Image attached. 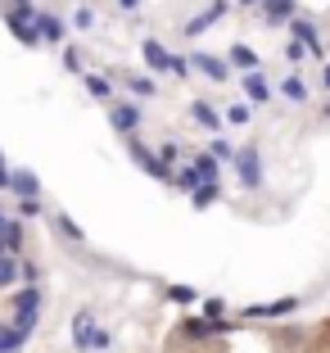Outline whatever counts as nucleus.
I'll use <instances>...</instances> for the list:
<instances>
[{"mask_svg": "<svg viewBox=\"0 0 330 353\" xmlns=\"http://www.w3.org/2000/svg\"><path fill=\"white\" fill-rule=\"evenodd\" d=\"M23 245H28L23 222L19 218H5V222H0V250H5V254H23Z\"/></svg>", "mask_w": 330, "mask_h": 353, "instance_id": "obj_6", "label": "nucleus"}, {"mask_svg": "<svg viewBox=\"0 0 330 353\" xmlns=\"http://www.w3.org/2000/svg\"><path fill=\"white\" fill-rule=\"evenodd\" d=\"M63 68L68 73H82V50H63Z\"/></svg>", "mask_w": 330, "mask_h": 353, "instance_id": "obj_35", "label": "nucleus"}, {"mask_svg": "<svg viewBox=\"0 0 330 353\" xmlns=\"http://www.w3.org/2000/svg\"><path fill=\"white\" fill-rule=\"evenodd\" d=\"M118 5H123V10H136V5H141V0H118Z\"/></svg>", "mask_w": 330, "mask_h": 353, "instance_id": "obj_40", "label": "nucleus"}, {"mask_svg": "<svg viewBox=\"0 0 330 353\" xmlns=\"http://www.w3.org/2000/svg\"><path fill=\"white\" fill-rule=\"evenodd\" d=\"M86 91H91L95 100H104V104L118 100V95H114V77H100V73H86Z\"/></svg>", "mask_w": 330, "mask_h": 353, "instance_id": "obj_11", "label": "nucleus"}, {"mask_svg": "<svg viewBox=\"0 0 330 353\" xmlns=\"http://www.w3.org/2000/svg\"><path fill=\"white\" fill-rule=\"evenodd\" d=\"M231 68H240V73H254V68H258V54L249 50V46H231Z\"/></svg>", "mask_w": 330, "mask_h": 353, "instance_id": "obj_19", "label": "nucleus"}, {"mask_svg": "<svg viewBox=\"0 0 330 353\" xmlns=\"http://www.w3.org/2000/svg\"><path fill=\"white\" fill-rule=\"evenodd\" d=\"M249 118H254V109H249L245 100H240V104H231V109H227V123H236V127H245Z\"/></svg>", "mask_w": 330, "mask_h": 353, "instance_id": "obj_27", "label": "nucleus"}, {"mask_svg": "<svg viewBox=\"0 0 330 353\" xmlns=\"http://www.w3.org/2000/svg\"><path fill=\"white\" fill-rule=\"evenodd\" d=\"M285 14H294L289 0H267V19H285Z\"/></svg>", "mask_w": 330, "mask_h": 353, "instance_id": "obj_31", "label": "nucleus"}, {"mask_svg": "<svg viewBox=\"0 0 330 353\" xmlns=\"http://www.w3.org/2000/svg\"><path fill=\"white\" fill-rule=\"evenodd\" d=\"M245 5H258V0H245Z\"/></svg>", "mask_w": 330, "mask_h": 353, "instance_id": "obj_41", "label": "nucleus"}, {"mask_svg": "<svg viewBox=\"0 0 330 353\" xmlns=\"http://www.w3.org/2000/svg\"><path fill=\"white\" fill-rule=\"evenodd\" d=\"M190 199H195V208L222 204V181H204V186H195V190H190Z\"/></svg>", "mask_w": 330, "mask_h": 353, "instance_id": "obj_14", "label": "nucleus"}, {"mask_svg": "<svg viewBox=\"0 0 330 353\" xmlns=\"http://www.w3.org/2000/svg\"><path fill=\"white\" fill-rule=\"evenodd\" d=\"M231 163L240 168V186H245V190L262 186V159H258V150H254V145L236 150V159H231Z\"/></svg>", "mask_w": 330, "mask_h": 353, "instance_id": "obj_2", "label": "nucleus"}, {"mask_svg": "<svg viewBox=\"0 0 330 353\" xmlns=\"http://www.w3.org/2000/svg\"><path fill=\"white\" fill-rule=\"evenodd\" d=\"M91 331H95V317L91 312H77V317H72V349L91 353Z\"/></svg>", "mask_w": 330, "mask_h": 353, "instance_id": "obj_8", "label": "nucleus"}, {"mask_svg": "<svg viewBox=\"0 0 330 353\" xmlns=\"http://www.w3.org/2000/svg\"><path fill=\"white\" fill-rule=\"evenodd\" d=\"M245 95H249V104H267L271 100V86H267V77L254 68V73H245Z\"/></svg>", "mask_w": 330, "mask_h": 353, "instance_id": "obj_9", "label": "nucleus"}, {"mask_svg": "<svg viewBox=\"0 0 330 353\" xmlns=\"http://www.w3.org/2000/svg\"><path fill=\"white\" fill-rule=\"evenodd\" d=\"M19 281L37 285V281H41V268H37V263H19Z\"/></svg>", "mask_w": 330, "mask_h": 353, "instance_id": "obj_32", "label": "nucleus"}, {"mask_svg": "<svg viewBox=\"0 0 330 353\" xmlns=\"http://www.w3.org/2000/svg\"><path fill=\"white\" fill-rule=\"evenodd\" d=\"M127 82V91H136V95H145V100H149V95H158V86H154V77H141V73H118Z\"/></svg>", "mask_w": 330, "mask_h": 353, "instance_id": "obj_21", "label": "nucleus"}, {"mask_svg": "<svg viewBox=\"0 0 330 353\" xmlns=\"http://www.w3.org/2000/svg\"><path fill=\"white\" fill-rule=\"evenodd\" d=\"M104 349H114V335L109 331H91V353H104Z\"/></svg>", "mask_w": 330, "mask_h": 353, "instance_id": "obj_29", "label": "nucleus"}, {"mask_svg": "<svg viewBox=\"0 0 330 353\" xmlns=\"http://www.w3.org/2000/svg\"><path fill=\"white\" fill-rule=\"evenodd\" d=\"M141 54H145V63H149V68H154V73H163V68H167V59H172V54H167L163 46L154 41V37H149V41L141 46Z\"/></svg>", "mask_w": 330, "mask_h": 353, "instance_id": "obj_16", "label": "nucleus"}, {"mask_svg": "<svg viewBox=\"0 0 330 353\" xmlns=\"http://www.w3.org/2000/svg\"><path fill=\"white\" fill-rule=\"evenodd\" d=\"M37 32H41V41H63V19H54V14H37Z\"/></svg>", "mask_w": 330, "mask_h": 353, "instance_id": "obj_13", "label": "nucleus"}, {"mask_svg": "<svg viewBox=\"0 0 330 353\" xmlns=\"http://www.w3.org/2000/svg\"><path fill=\"white\" fill-rule=\"evenodd\" d=\"M23 344H28V331H19V326H0V353H19Z\"/></svg>", "mask_w": 330, "mask_h": 353, "instance_id": "obj_17", "label": "nucleus"}, {"mask_svg": "<svg viewBox=\"0 0 330 353\" xmlns=\"http://www.w3.org/2000/svg\"><path fill=\"white\" fill-rule=\"evenodd\" d=\"M190 59H195L190 68H199V73L213 77V82H227V77H231V63H227V59H217V54H190Z\"/></svg>", "mask_w": 330, "mask_h": 353, "instance_id": "obj_7", "label": "nucleus"}, {"mask_svg": "<svg viewBox=\"0 0 330 353\" xmlns=\"http://www.w3.org/2000/svg\"><path fill=\"white\" fill-rule=\"evenodd\" d=\"M158 154H163V159H167V163H172V168H176V159L186 154V145H176V141H167V145H163V150H158Z\"/></svg>", "mask_w": 330, "mask_h": 353, "instance_id": "obj_34", "label": "nucleus"}, {"mask_svg": "<svg viewBox=\"0 0 330 353\" xmlns=\"http://www.w3.org/2000/svg\"><path fill=\"white\" fill-rule=\"evenodd\" d=\"M190 118H195V123H204L208 132H222V114H217L208 100H190Z\"/></svg>", "mask_w": 330, "mask_h": 353, "instance_id": "obj_10", "label": "nucleus"}, {"mask_svg": "<svg viewBox=\"0 0 330 353\" xmlns=\"http://www.w3.org/2000/svg\"><path fill=\"white\" fill-rule=\"evenodd\" d=\"M280 95H285L289 104H303V100H308V82H303L299 73H289L285 82H280Z\"/></svg>", "mask_w": 330, "mask_h": 353, "instance_id": "obj_18", "label": "nucleus"}, {"mask_svg": "<svg viewBox=\"0 0 330 353\" xmlns=\"http://www.w3.org/2000/svg\"><path fill=\"white\" fill-rule=\"evenodd\" d=\"M204 312H208V317H213V322H217V317L227 312V303H222V299H208V303H204Z\"/></svg>", "mask_w": 330, "mask_h": 353, "instance_id": "obj_37", "label": "nucleus"}, {"mask_svg": "<svg viewBox=\"0 0 330 353\" xmlns=\"http://www.w3.org/2000/svg\"><path fill=\"white\" fill-rule=\"evenodd\" d=\"M14 281H19V254H5V250H0V290H10Z\"/></svg>", "mask_w": 330, "mask_h": 353, "instance_id": "obj_20", "label": "nucleus"}, {"mask_svg": "<svg viewBox=\"0 0 330 353\" xmlns=\"http://www.w3.org/2000/svg\"><path fill=\"white\" fill-rule=\"evenodd\" d=\"M14 312H19V317H14V326L32 335V326H37V317H41V308H14Z\"/></svg>", "mask_w": 330, "mask_h": 353, "instance_id": "obj_25", "label": "nucleus"}, {"mask_svg": "<svg viewBox=\"0 0 330 353\" xmlns=\"http://www.w3.org/2000/svg\"><path fill=\"white\" fill-rule=\"evenodd\" d=\"M14 195L19 199H32V195H41V181H37V172H28V168H23V172H14Z\"/></svg>", "mask_w": 330, "mask_h": 353, "instance_id": "obj_12", "label": "nucleus"}, {"mask_svg": "<svg viewBox=\"0 0 330 353\" xmlns=\"http://www.w3.org/2000/svg\"><path fill=\"white\" fill-rule=\"evenodd\" d=\"M172 186L190 195L195 186H204V176H199V168H195V163H186V168H176V172H172Z\"/></svg>", "mask_w": 330, "mask_h": 353, "instance_id": "obj_15", "label": "nucleus"}, {"mask_svg": "<svg viewBox=\"0 0 330 353\" xmlns=\"http://www.w3.org/2000/svg\"><path fill=\"white\" fill-rule=\"evenodd\" d=\"M208 154H213L217 163H231V159H236V150H231L222 136H213V141H208Z\"/></svg>", "mask_w": 330, "mask_h": 353, "instance_id": "obj_24", "label": "nucleus"}, {"mask_svg": "<svg viewBox=\"0 0 330 353\" xmlns=\"http://www.w3.org/2000/svg\"><path fill=\"white\" fill-rule=\"evenodd\" d=\"M167 73L186 77V73H190V59H181V54H172V59H167Z\"/></svg>", "mask_w": 330, "mask_h": 353, "instance_id": "obj_36", "label": "nucleus"}, {"mask_svg": "<svg viewBox=\"0 0 330 353\" xmlns=\"http://www.w3.org/2000/svg\"><path fill=\"white\" fill-rule=\"evenodd\" d=\"M289 312H299V299L289 294V299H276V303H254V308H245V317L254 322V317H262V322H276V317H289Z\"/></svg>", "mask_w": 330, "mask_h": 353, "instance_id": "obj_4", "label": "nucleus"}, {"mask_svg": "<svg viewBox=\"0 0 330 353\" xmlns=\"http://www.w3.org/2000/svg\"><path fill=\"white\" fill-rule=\"evenodd\" d=\"M167 299L172 303H195V290H190V285H167Z\"/></svg>", "mask_w": 330, "mask_h": 353, "instance_id": "obj_28", "label": "nucleus"}, {"mask_svg": "<svg viewBox=\"0 0 330 353\" xmlns=\"http://www.w3.org/2000/svg\"><path fill=\"white\" fill-rule=\"evenodd\" d=\"M195 168H199V176H204V181H217V172H222V163H217L213 154H195Z\"/></svg>", "mask_w": 330, "mask_h": 353, "instance_id": "obj_23", "label": "nucleus"}, {"mask_svg": "<svg viewBox=\"0 0 330 353\" xmlns=\"http://www.w3.org/2000/svg\"><path fill=\"white\" fill-rule=\"evenodd\" d=\"M285 59L289 63H303V41H299V37H289V41H285Z\"/></svg>", "mask_w": 330, "mask_h": 353, "instance_id": "obj_33", "label": "nucleus"}, {"mask_svg": "<svg viewBox=\"0 0 330 353\" xmlns=\"http://www.w3.org/2000/svg\"><path fill=\"white\" fill-rule=\"evenodd\" d=\"M127 150H132V159L145 168V172L154 176V181H172V163H167L163 154H154V150L145 145V141H136V136H127Z\"/></svg>", "mask_w": 330, "mask_h": 353, "instance_id": "obj_1", "label": "nucleus"}, {"mask_svg": "<svg viewBox=\"0 0 330 353\" xmlns=\"http://www.w3.org/2000/svg\"><path fill=\"white\" fill-rule=\"evenodd\" d=\"M10 186H14V172H10L5 163H0V190H10Z\"/></svg>", "mask_w": 330, "mask_h": 353, "instance_id": "obj_38", "label": "nucleus"}, {"mask_svg": "<svg viewBox=\"0 0 330 353\" xmlns=\"http://www.w3.org/2000/svg\"><path fill=\"white\" fill-rule=\"evenodd\" d=\"M141 109H136V104H123V100H114L109 104V123H114V132H123V136H132L136 127H141Z\"/></svg>", "mask_w": 330, "mask_h": 353, "instance_id": "obj_3", "label": "nucleus"}, {"mask_svg": "<svg viewBox=\"0 0 330 353\" xmlns=\"http://www.w3.org/2000/svg\"><path fill=\"white\" fill-rule=\"evenodd\" d=\"M321 86L330 91V59H321Z\"/></svg>", "mask_w": 330, "mask_h": 353, "instance_id": "obj_39", "label": "nucleus"}, {"mask_svg": "<svg viewBox=\"0 0 330 353\" xmlns=\"http://www.w3.org/2000/svg\"><path fill=\"white\" fill-rule=\"evenodd\" d=\"M54 222H59V231H63V236L72 240V245H82V227H77V222H72L68 213H59V218H54Z\"/></svg>", "mask_w": 330, "mask_h": 353, "instance_id": "obj_26", "label": "nucleus"}, {"mask_svg": "<svg viewBox=\"0 0 330 353\" xmlns=\"http://www.w3.org/2000/svg\"><path fill=\"white\" fill-rule=\"evenodd\" d=\"M10 303H14V308H41V290H37V285H23Z\"/></svg>", "mask_w": 330, "mask_h": 353, "instance_id": "obj_22", "label": "nucleus"}, {"mask_svg": "<svg viewBox=\"0 0 330 353\" xmlns=\"http://www.w3.org/2000/svg\"><path fill=\"white\" fill-rule=\"evenodd\" d=\"M0 222H5V208H0Z\"/></svg>", "mask_w": 330, "mask_h": 353, "instance_id": "obj_42", "label": "nucleus"}, {"mask_svg": "<svg viewBox=\"0 0 330 353\" xmlns=\"http://www.w3.org/2000/svg\"><path fill=\"white\" fill-rule=\"evenodd\" d=\"M41 213V195H32V199H19V218H37Z\"/></svg>", "mask_w": 330, "mask_h": 353, "instance_id": "obj_30", "label": "nucleus"}, {"mask_svg": "<svg viewBox=\"0 0 330 353\" xmlns=\"http://www.w3.org/2000/svg\"><path fill=\"white\" fill-rule=\"evenodd\" d=\"M0 163H5V154H0Z\"/></svg>", "mask_w": 330, "mask_h": 353, "instance_id": "obj_43", "label": "nucleus"}, {"mask_svg": "<svg viewBox=\"0 0 330 353\" xmlns=\"http://www.w3.org/2000/svg\"><path fill=\"white\" fill-rule=\"evenodd\" d=\"M222 326H227L222 317H217V322L213 317H186V322H181V335H186V340H213Z\"/></svg>", "mask_w": 330, "mask_h": 353, "instance_id": "obj_5", "label": "nucleus"}]
</instances>
